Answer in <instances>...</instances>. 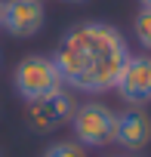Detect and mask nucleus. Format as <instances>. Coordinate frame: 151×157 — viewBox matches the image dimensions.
Returning a JSON list of instances; mask_svg holds the SVG:
<instances>
[{
  "mask_svg": "<svg viewBox=\"0 0 151 157\" xmlns=\"http://www.w3.org/2000/svg\"><path fill=\"white\" fill-rule=\"evenodd\" d=\"M49 59L62 77V86L77 93H105L117 86L130 62V46L114 25L80 22L62 34Z\"/></svg>",
  "mask_w": 151,
  "mask_h": 157,
  "instance_id": "obj_1",
  "label": "nucleus"
},
{
  "mask_svg": "<svg viewBox=\"0 0 151 157\" xmlns=\"http://www.w3.org/2000/svg\"><path fill=\"white\" fill-rule=\"evenodd\" d=\"M13 86L25 102H34L40 96H49V93L62 90V77H59V71H56L49 56H25L16 65Z\"/></svg>",
  "mask_w": 151,
  "mask_h": 157,
  "instance_id": "obj_2",
  "label": "nucleus"
},
{
  "mask_svg": "<svg viewBox=\"0 0 151 157\" xmlns=\"http://www.w3.org/2000/svg\"><path fill=\"white\" fill-rule=\"evenodd\" d=\"M68 123L74 129V142L83 148H102V145L114 142V111L102 102L77 105Z\"/></svg>",
  "mask_w": 151,
  "mask_h": 157,
  "instance_id": "obj_3",
  "label": "nucleus"
},
{
  "mask_svg": "<svg viewBox=\"0 0 151 157\" xmlns=\"http://www.w3.org/2000/svg\"><path fill=\"white\" fill-rule=\"evenodd\" d=\"M46 25L43 0H3L0 6V28L13 37H34Z\"/></svg>",
  "mask_w": 151,
  "mask_h": 157,
  "instance_id": "obj_4",
  "label": "nucleus"
},
{
  "mask_svg": "<svg viewBox=\"0 0 151 157\" xmlns=\"http://www.w3.org/2000/svg\"><path fill=\"white\" fill-rule=\"evenodd\" d=\"M74 108L77 105H74L71 93L68 90H56L49 96H40V99L28 102V126L37 129V132H52V129H59L62 123L71 120Z\"/></svg>",
  "mask_w": 151,
  "mask_h": 157,
  "instance_id": "obj_5",
  "label": "nucleus"
},
{
  "mask_svg": "<svg viewBox=\"0 0 151 157\" xmlns=\"http://www.w3.org/2000/svg\"><path fill=\"white\" fill-rule=\"evenodd\" d=\"M120 93V99L130 105V108H142V105H151V52L145 56H130L120 80L114 86Z\"/></svg>",
  "mask_w": 151,
  "mask_h": 157,
  "instance_id": "obj_6",
  "label": "nucleus"
},
{
  "mask_svg": "<svg viewBox=\"0 0 151 157\" xmlns=\"http://www.w3.org/2000/svg\"><path fill=\"white\" fill-rule=\"evenodd\" d=\"M114 142L126 151H142L151 142V117L142 108H126L114 114Z\"/></svg>",
  "mask_w": 151,
  "mask_h": 157,
  "instance_id": "obj_7",
  "label": "nucleus"
},
{
  "mask_svg": "<svg viewBox=\"0 0 151 157\" xmlns=\"http://www.w3.org/2000/svg\"><path fill=\"white\" fill-rule=\"evenodd\" d=\"M133 37L145 52H151V10H139V16L133 19Z\"/></svg>",
  "mask_w": 151,
  "mask_h": 157,
  "instance_id": "obj_8",
  "label": "nucleus"
},
{
  "mask_svg": "<svg viewBox=\"0 0 151 157\" xmlns=\"http://www.w3.org/2000/svg\"><path fill=\"white\" fill-rule=\"evenodd\" d=\"M43 157H87V151H83V145H77L74 139H68V142H52L43 151Z\"/></svg>",
  "mask_w": 151,
  "mask_h": 157,
  "instance_id": "obj_9",
  "label": "nucleus"
},
{
  "mask_svg": "<svg viewBox=\"0 0 151 157\" xmlns=\"http://www.w3.org/2000/svg\"><path fill=\"white\" fill-rule=\"evenodd\" d=\"M139 3H142V10H151V0H139Z\"/></svg>",
  "mask_w": 151,
  "mask_h": 157,
  "instance_id": "obj_10",
  "label": "nucleus"
},
{
  "mask_svg": "<svg viewBox=\"0 0 151 157\" xmlns=\"http://www.w3.org/2000/svg\"><path fill=\"white\" fill-rule=\"evenodd\" d=\"M68 3H87V0H68Z\"/></svg>",
  "mask_w": 151,
  "mask_h": 157,
  "instance_id": "obj_11",
  "label": "nucleus"
},
{
  "mask_svg": "<svg viewBox=\"0 0 151 157\" xmlns=\"http://www.w3.org/2000/svg\"><path fill=\"white\" fill-rule=\"evenodd\" d=\"M0 6H3V0H0Z\"/></svg>",
  "mask_w": 151,
  "mask_h": 157,
  "instance_id": "obj_12",
  "label": "nucleus"
}]
</instances>
